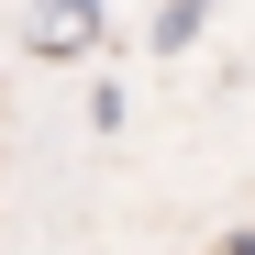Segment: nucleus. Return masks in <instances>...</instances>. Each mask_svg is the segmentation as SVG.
<instances>
[{
	"mask_svg": "<svg viewBox=\"0 0 255 255\" xmlns=\"http://www.w3.org/2000/svg\"><path fill=\"white\" fill-rule=\"evenodd\" d=\"M211 255H255V222H233V233H222V244H211Z\"/></svg>",
	"mask_w": 255,
	"mask_h": 255,
	"instance_id": "3",
	"label": "nucleus"
},
{
	"mask_svg": "<svg viewBox=\"0 0 255 255\" xmlns=\"http://www.w3.org/2000/svg\"><path fill=\"white\" fill-rule=\"evenodd\" d=\"M200 33H211V0H155V22H144V45H155V56H189Z\"/></svg>",
	"mask_w": 255,
	"mask_h": 255,
	"instance_id": "2",
	"label": "nucleus"
},
{
	"mask_svg": "<svg viewBox=\"0 0 255 255\" xmlns=\"http://www.w3.org/2000/svg\"><path fill=\"white\" fill-rule=\"evenodd\" d=\"M111 22V0H22V45L33 56H89Z\"/></svg>",
	"mask_w": 255,
	"mask_h": 255,
	"instance_id": "1",
	"label": "nucleus"
}]
</instances>
